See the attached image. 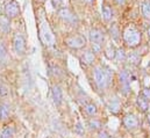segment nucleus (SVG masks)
Wrapping results in <instances>:
<instances>
[{
	"label": "nucleus",
	"instance_id": "f257e3e1",
	"mask_svg": "<svg viewBox=\"0 0 150 138\" xmlns=\"http://www.w3.org/2000/svg\"><path fill=\"white\" fill-rule=\"evenodd\" d=\"M93 78L97 87L100 91L106 89L113 78V70H111L108 66H97L93 70Z\"/></svg>",
	"mask_w": 150,
	"mask_h": 138
},
{
	"label": "nucleus",
	"instance_id": "f03ea898",
	"mask_svg": "<svg viewBox=\"0 0 150 138\" xmlns=\"http://www.w3.org/2000/svg\"><path fill=\"white\" fill-rule=\"evenodd\" d=\"M122 37L126 45L129 48H136L141 43V32L134 25H129L125 28Z\"/></svg>",
	"mask_w": 150,
	"mask_h": 138
},
{
	"label": "nucleus",
	"instance_id": "7ed1b4c3",
	"mask_svg": "<svg viewBox=\"0 0 150 138\" xmlns=\"http://www.w3.org/2000/svg\"><path fill=\"white\" fill-rule=\"evenodd\" d=\"M40 33H41V38L43 39V42L47 44V45H52L54 44V41H55V37L52 34V30L50 29L49 27V23L44 20L41 21V25H40Z\"/></svg>",
	"mask_w": 150,
	"mask_h": 138
},
{
	"label": "nucleus",
	"instance_id": "20e7f679",
	"mask_svg": "<svg viewBox=\"0 0 150 138\" xmlns=\"http://www.w3.org/2000/svg\"><path fill=\"white\" fill-rule=\"evenodd\" d=\"M26 39L21 34L16 33L13 36V49L18 56H22L26 52Z\"/></svg>",
	"mask_w": 150,
	"mask_h": 138
},
{
	"label": "nucleus",
	"instance_id": "39448f33",
	"mask_svg": "<svg viewBox=\"0 0 150 138\" xmlns=\"http://www.w3.org/2000/svg\"><path fill=\"white\" fill-rule=\"evenodd\" d=\"M65 44L70 48V49H74V50H79V49H83L86 44V41L83 36L80 35H72V36H69L65 38Z\"/></svg>",
	"mask_w": 150,
	"mask_h": 138
},
{
	"label": "nucleus",
	"instance_id": "423d86ee",
	"mask_svg": "<svg viewBox=\"0 0 150 138\" xmlns=\"http://www.w3.org/2000/svg\"><path fill=\"white\" fill-rule=\"evenodd\" d=\"M4 12H5V15H7L9 19L18 18L20 15V6L15 0H9L5 4Z\"/></svg>",
	"mask_w": 150,
	"mask_h": 138
},
{
	"label": "nucleus",
	"instance_id": "0eeeda50",
	"mask_svg": "<svg viewBox=\"0 0 150 138\" xmlns=\"http://www.w3.org/2000/svg\"><path fill=\"white\" fill-rule=\"evenodd\" d=\"M58 15L59 18L65 21L67 23H70V25H76L78 22V18L72 11H70L69 8L67 7H62L58 9Z\"/></svg>",
	"mask_w": 150,
	"mask_h": 138
},
{
	"label": "nucleus",
	"instance_id": "6e6552de",
	"mask_svg": "<svg viewBox=\"0 0 150 138\" xmlns=\"http://www.w3.org/2000/svg\"><path fill=\"white\" fill-rule=\"evenodd\" d=\"M122 123H123V125H125L128 130H134V129H136V128L139 127V120H137V117H136L135 115H133V114H127V115L123 117Z\"/></svg>",
	"mask_w": 150,
	"mask_h": 138
},
{
	"label": "nucleus",
	"instance_id": "1a4fd4ad",
	"mask_svg": "<svg viewBox=\"0 0 150 138\" xmlns=\"http://www.w3.org/2000/svg\"><path fill=\"white\" fill-rule=\"evenodd\" d=\"M90 41L91 43H97V44H103V42L105 41V35L104 32L100 29H91L90 30Z\"/></svg>",
	"mask_w": 150,
	"mask_h": 138
},
{
	"label": "nucleus",
	"instance_id": "9d476101",
	"mask_svg": "<svg viewBox=\"0 0 150 138\" xmlns=\"http://www.w3.org/2000/svg\"><path fill=\"white\" fill-rule=\"evenodd\" d=\"M51 94H52V100L54 104L56 106H61V104L63 102V92L62 88L58 85H55L51 89Z\"/></svg>",
	"mask_w": 150,
	"mask_h": 138
},
{
	"label": "nucleus",
	"instance_id": "9b49d317",
	"mask_svg": "<svg viewBox=\"0 0 150 138\" xmlns=\"http://www.w3.org/2000/svg\"><path fill=\"white\" fill-rule=\"evenodd\" d=\"M0 32L5 35L11 32V19L5 14H0Z\"/></svg>",
	"mask_w": 150,
	"mask_h": 138
},
{
	"label": "nucleus",
	"instance_id": "f8f14e48",
	"mask_svg": "<svg viewBox=\"0 0 150 138\" xmlns=\"http://www.w3.org/2000/svg\"><path fill=\"white\" fill-rule=\"evenodd\" d=\"M101 14H103V19L106 21V22H110L112 21L113 16H114V13H113L112 7L107 4H104L101 6Z\"/></svg>",
	"mask_w": 150,
	"mask_h": 138
},
{
	"label": "nucleus",
	"instance_id": "ddd939ff",
	"mask_svg": "<svg viewBox=\"0 0 150 138\" xmlns=\"http://www.w3.org/2000/svg\"><path fill=\"white\" fill-rule=\"evenodd\" d=\"M129 79H130L129 73H128L126 70H121V71H120V73H119V80H120L121 86H123V87L128 88V86H129V81H130Z\"/></svg>",
	"mask_w": 150,
	"mask_h": 138
},
{
	"label": "nucleus",
	"instance_id": "4468645a",
	"mask_svg": "<svg viewBox=\"0 0 150 138\" xmlns=\"http://www.w3.org/2000/svg\"><path fill=\"white\" fill-rule=\"evenodd\" d=\"M94 59H96V56H94V52L91 51V50H87L85 51L83 55H81V61L87 64V65H91L94 63Z\"/></svg>",
	"mask_w": 150,
	"mask_h": 138
},
{
	"label": "nucleus",
	"instance_id": "2eb2a0df",
	"mask_svg": "<svg viewBox=\"0 0 150 138\" xmlns=\"http://www.w3.org/2000/svg\"><path fill=\"white\" fill-rule=\"evenodd\" d=\"M7 57H8V52H7V48L5 45V43L2 41H0V66H4L7 62Z\"/></svg>",
	"mask_w": 150,
	"mask_h": 138
},
{
	"label": "nucleus",
	"instance_id": "dca6fc26",
	"mask_svg": "<svg viewBox=\"0 0 150 138\" xmlns=\"http://www.w3.org/2000/svg\"><path fill=\"white\" fill-rule=\"evenodd\" d=\"M136 104H137L139 109H140L141 111H143V113L148 111V109H149V104H148V101H147L142 95H139V96H137V99H136Z\"/></svg>",
	"mask_w": 150,
	"mask_h": 138
},
{
	"label": "nucleus",
	"instance_id": "f3484780",
	"mask_svg": "<svg viewBox=\"0 0 150 138\" xmlns=\"http://www.w3.org/2000/svg\"><path fill=\"white\" fill-rule=\"evenodd\" d=\"M9 117V106L5 102L0 104V121H5Z\"/></svg>",
	"mask_w": 150,
	"mask_h": 138
},
{
	"label": "nucleus",
	"instance_id": "a211bd4d",
	"mask_svg": "<svg viewBox=\"0 0 150 138\" xmlns=\"http://www.w3.org/2000/svg\"><path fill=\"white\" fill-rule=\"evenodd\" d=\"M14 132H15L14 127H13V125H8V127H6V128L2 130V132H1V135H0V138H13Z\"/></svg>",
	"mask_w": 150,
	"mask_h": 138
},
{
	"label": "nucleus",
	"instance_id": "6ab92c4d",
	"mask_svg": "<svg viewBox=\"0 0 150 138\" xmlns=\"http://www.w3.org/2000/svg\"><path fill=\"white\" fill-rule=\"evenodd\" d=\"M115 52H116V49L113 46L112 44H108L107 48L105 49V55L108 59H114L115 58Z\"/></svg>",
	"mask_w": 150,
	"mask_h": 138
},
{
	"label": "nucleus",
	"instance_id": "aec40b11",
	"mask_svg": "<svg viewBox=\"0 0 150 138\" xmlns=\"http://www.w3.org/2000/svg\"><path fill=\"white\" fill-rule=\"evenodd\" d=\"M115 59L117 62H125V61H127V54L125 52L123 49L120 48V49L116 50V52H115Z\"/></svg>",
	"mask_w": 150,
	"mask_h": 138
},
{
	"label": "nucleus",
	"instance_id": "412c9836",
	"mask_svg": "<svg viewBox=\"0 0 150 138\" xmlns=\"http://www.w3.org/2000/svg\"><path fill=\"white\" fill-rule=\"evenodd\" d=\"M85 111H86L90 116H94V115L97 114L98 109H97V106L94 104H87L85 106Z\"/></svg>",
	"mask_w": 150,
	"mask_h": 138
},
{
	"label": "nucleus",
	"instance_id": "4be33fe9",
	"mask_svg": "<svg viewBox=\"0 0 150 138\" xmlns=\"http://www.w3.org/2000/svg\"><path fill=\"white\" fill-rule=\"evenodd\" d=\"M142 14L146 19H150V1H146L142 4Z\"/></svg>",
	"mask_w": 150,
	"mask_h": 138
},
{
	"label": "nucleus",
	"instance_id": "5701e85b",
	"mask_svg": "<svg viewBox=\"0 0 150 138\" xmlns=\"http://www.w3.org/2000/svg\"><path fill=\"white\" fill-rule=\"evenodd\" d=\"M88 127H90L92 130H99V129H101L103 124H101V122L98 121V120H90V121H88Z\"/></svg>",
	"mask_w": 150,
	"mask_h": 138
},
{
	"label": "nucleus",
	"instance_id": "b1692460",
	"mask_svg": "<svg viewBox=\"0 0 150 138\" xmlns=\"http://www.w3.org/2000/svg\"><path fill=\"white\" fill-rule=\"evenodd\" d=\"M127 61H129L130 64H137V63L140 62V56H139L137 54L133 52V54H130L129 56H127Z\"/></svg>",
	"mask_w": 150,
	"mask_h": 138
},
{
	"label": "nucleus",
	"instance_id": "393cba45",
	"mask_svg": "<svg viewBox=\"0 0 150 138\" xmlns=\"http://www.w3.org/2000/svg\"><path fill=\"white\" fill-rule=\"evenodd\" d=\"M111 36H112L115 41H117V39H119L120 34H119V29H117V27H116L115 25H113L112 27H111Z\"/></svg>",
	"mask_w": 150,
	"mask_h": 138
},
{
	"label": "nucleus",
	"instance_id": "a878e982",
	"mask_svg": "<svg viewBox=\"0 0 150 138\" xmlns=\"http://www.w3.org/2000/svg\"><path fill=\"white\" fill-rule=\"evenodd\" d=\"M75 132L77 135H79V136H81V135H84L85 134V130H84V127L80 124V123H78V124H76L75 125Z\"/></svg>",
	"mask_w": 150,
	"mask_h": 138
},
{
	"label": "nucleus",
	"instance_id": "bb28decb",
	"mask_svg": "<svg viewBox=\"0 0 150 138\" xmlns=\"http://www.w3.org/2000/svg\"><path fill=\"white\" fill-rule=\"evenodd\" d=\"M119 107H120V104H119L117 101L111 102V104L108 106V108H110V110H111L112 113H117V111H119Z\"/></svg>",
	"mask_w": 150,
	"mask_h": 138
},
{
	"label": "nucleus",
	"instance_id": "cd10ccee",
	"mask_svg": "<svg viewBox=\"0 0 150 138\" xmlns=\"http://www.w3.org/2000/svg\"><path fill=\"white\" fill-rule=\"evenodd\" d=\"M142 96L147 100V101H150V88L149 87H144L142 89Z\"/></svg>",
	"mask_w": 150,
	"mask_h": 138
},
{
	"label": "nucleus",
	"instance_id": "c85d7f7f",
	"mask_svg": "<svg viewBox=\"0 0 150 138\" xmlns=\"http://www.w3.org/2000/svg\"><path fill=\"white\" fill-rule=\"evenodd\" d=\"M7 93H8L7 87H6V86H4V85L0 82V95H1V96H5Z\"/></svg>",
	"mask_w": 150,
	"mask_h": 138
},
{
	"label": "nucleus",
	"instance_id": "c756f323",
	"mask_svg": "<svg viewBox=\"0 0 150 138\" xmlns=\"http://www.w3.org/2000/svg\"><path fill=\"white\" fill-rule=\"evenodd\" d=\"M98 137H99V138H113L112 136H110V135H108L106 131H99Z\"/></svg>",
	"mask_w": 150,
	"mask_h": 138
},
{
	"label": "nucleus",
	"instance_id": "7c9ffc66",
	"mask_svg": "<svg viewBox=\"0 0 150 138\" xmlns=\"http://www.w3.org/2000/svg\"><path fill=\"white\" fill-rule=\"evenodd\" d=\"M51 2H52V6L56 8H58L59 6H62V0H51Z\"/></svg>",
	"mask_w": 150,
	"mask_h": 138
},
{
	"label": "nucleus",
	"instance_id": "2f4dec72",
	"mask_svg": "<svg viewBox=\"0 0 150 138\" xmlns=\"http://www.w3.org/2000/svg\"><path fill=\"white\" fill-rule=\"evenodd\" d=\"M114 1H115V2L117 4V5H123L126 0H114Z\"/></svg>",
	"mask_w": 150,
	"mask_h": 138
},
{
	"label": "nucleus",
	"instance_id": "473e14b6",
	"mask_svg": "<svg viewBox=\"0 0 150 138\" xmlns=\"http://www.w3.org/2000/svg\"><path fill=\"white\" fill-rule=\"evenodd\" d=\"M84 1H85L86 4H90V5H91V4H93L96 0H84Z\"/></svg>",
	"mask_w": 150,
	"mask_h": 138
},
{
	"label": "nucleus",
	"instance_id": "72a5a7b5",
	"mask_svg": "<svg viewBox=\"0 0 150 138\" xmlns=\"http://www.w3.org/2000/svg\"><path fill=\"white\" fill-rule=\"evenodd\" d=\"M148 37L150 38V25H149V28H148Z\"/></svg>",
	"mask_w": 150,
	"mask_h": 138
},
{
	"label": "nucleus",
	"instance_id": "f704fd0d",
	"mask_svg": "<svg viewBox=\"0 0 150 138\" xmlns=\"http://www.w3.org/2000/svg\"><path fill=\"white\" fill-rule=\"evenodd\" d=\"M148 122H149V124H150V114L148 115Z\"/></svg>",
	"mask_w": 150,
	"mask_h": 138
},
{
	"label": "nucleus",
	"instance_id": "c9c22d12",
	"mask_svg": "<svg viewBox=\"0 0 150 138\" xmlns=\"http://www.w3.org/2000/svg\"><path fill=\"white\" fill-rule=\"evenodd\" d=\"M40 1H42V2H43V1H45V0H40Z\"/></svg>",
	"mask_w": 150,
	"mask_h": 138
}]
</instances>
